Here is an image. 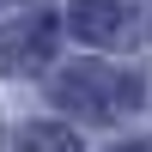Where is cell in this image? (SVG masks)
I'll return each mask as SVG.
<instances>
[{
	"label": "cell",
	"mask_w": 152,
	"mask_h": 152,
	"mask_svg": "<svg viewBox=\"0 0 152 152\" xmlns=\"http://www.w3.org/2000/svg\"><path fill=\"white\" fill-rule=\"evenodd\" d=\"M18 152H79V134L61 128V122H31L18 134Z\"/></svg>",
	"instance_id": "277c9868"
},
{
	"label": "cell",
	"mask_w": 152,
	"mask_h": 152,
	"mask_svg": "<svg viewBox=\"0 0 152 152\" xmlns=\"http://www.w3.org/2000/svg\"><path fill=\"white\" fill-rule=\"evenodd\" d=\"M55 104L79 110L85 122H122L140 104V85L128 67H110V61H73L55 73Z\"/></svg>",
	"instance_id": "6da1fadb"
},
{
	"label": "cell",
	"mask_w": 152,
	"mask_h": 152,
	"mask_svg": "<svg viewBox=\"0 0 152 152\" xmlns=\"http://www.w3.org/2000/svg\"><path fill=\"white\" fill-rule=\"evenodd\" d=\"M55 37H61V24L49 18V12H24V18L0 24V73H6V79L37 73L49 55H55Z\"/></svg>",
	"instance_id": "7a4b0ae2"
},
{
	"label": "cell",
	"mask_w": 152,
	"mask_h": 152,
	"mask_svg": "<svg viewBox=\"0 0 152 152\" xmlns=\"http://www.w3.org/2000/svg\"><path fill=\"white\" fill-rule=\"evenodd\" d=\"M116 152H146V146H116Z\"/></svg>",
	"instance_id": "5b68a950"
},
{
	"label": "cell",
	"mask_w": 152,
	"mask_h": 152,
	"mask_svg": "<svg viewBox=\"0 0 152 152\" xmlns=\"http://www.w3.org/2000/svg\"><path fill=\"white\" fill-rule=\"evenodd\" d=\"M67 24L85 37V43H104V49L128 43V18H122L116 0H73V6H67Z\"/></svg>",
	"instance_id": "3957f363"
},
{
	"label": "cell",
	"mask_w": 152,
	"mask_h": 152,
	"mask_svg": "<svg viewBox=\"0 0 152 152\" xmlns=\"http://www.w3.org/2000/svg\"><path fill=\"white\" fill-rule=\"evenodd\" d=\"M0 6H6V0H0Z\"/></svg>",
	"instance_id": "8992f818"
}]
</instances>
